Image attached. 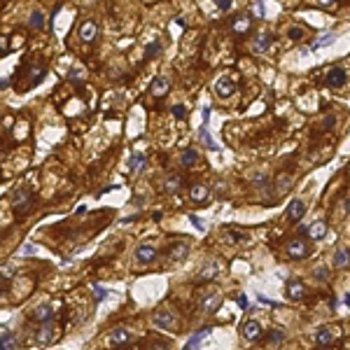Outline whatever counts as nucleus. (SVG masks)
<instances>
[{
  "instance_id": "39448f33",
  "label": "nucleus",
  "mask_w": 350,
  "mask_h": 350,
  "mask_svg": "<svg viewBox=\"0 0 350 350\" xmlns=\"http://www.w3.org/2000/svg\"><path fill=\"white\" fill-rule=\"evenodd\" d=\"M52 318H54V308H52L49 304H42V306H37V308L31 311V320H35L37 324L52 322Z\"/></svg>"
},
{
  "instance_id": "4468645a",
  "label": "nucleus",
  "mask_w": 350,
  "mask_h": 350,
  "mask_svg": "<svg viewBox=\"0 0 350 350\" xmlns=\"http://www.w3.org/2000/svg\"><path fill=\"white\" fill-rule=\"evenodd\" d=\"M304 215H306V203L304 201H301V198L289 201V206H287V220L289 222H299Z\"/></svg>"
},
{
  "instance_id": "a19ab883",
  "label": "nucleus",
  "mask_w": 350,
  "mask_h": 350,
  "mask_svg": "<svg viewBox=\"0 0 350 350\" xmlns=\"http://www.w3.org/2000/svg\"><path fill=\"white\" fill-rule=\"evenodd\" d=\"M215 5L220 7V12H229L231 9V0H215Z\"/></svg>"
},
{
  "instance_id": "7c9ffc66",
  "label": "nucleus",
  "mask_w": 350,
  "mask_h": 350,
  "mask_svg": "<svg viewBox=\"0 0 350 350\" xmlns=\"http://www.w3.org/2000/svg\"><path fill=\"white\" fill-rule=\"evenodd\" d=\"M196 161H198V152H196V150H187V152L182 154V166H187V168H189V166H194Z\"/></svg>"
},
{
  "instance_id": "9d476101",
  "label": "nucleus",
  "mask_w": 350,
  "mask_h": 350,
  "mask_svg": "<svg viewBox=\"0 0 350 350\" xmlns=\"http://www.w3.org/2000/svg\"><path fill=\"white\" fill-rule=\"evenodd\" d=\"M189 198H191L194 203H208L210 189H208L206 185H201V182H194V185L189 187Z\"/></svg>"
},
{
  "instance_id": "b1692460",
  "label": "nucleus",
  "mask_w": 350,
  "mask_h": 350,
  "mask_svg": "<svg viewBox=\"0 0 350 350\" xmlns=\"http://www.w3.org/2000/svg\"><path fill=\"white\" fill-rule=\"evenodd\" d=\"M220 269H222V266H220L217 261H210L206 269L201 271V276H198V278H201V280H213V278L217 276V273H220Z\"/></svg>"
},
{
  "instance_id": "f3484780",
  "label": "nucleus",
  "mask_w": 350,
  "mask_h": 350,
  "mask_svg": "<svg viewBox=\"0 0 350 350\" xmlns=\"http://www.w3.org/2000/svg\"><path fill=\"white\" fill-rule=\"evenodd\" d=\"M324 236H327V222H324V220H315L313 224L308 226V238L322 241Z\"/></svg>"
},
{
  "instance_id": "a878e982",
  "label": "nucleus",
  "mask_w": 350,
  "mask_h": 350,
  "mask_svg": "<svg viewBox=\"0 0 350 350\" xmlns=\"http://www.w3.org/2000/svg\"><path fill=\"white\" fill-rule=\"evenodd\" d=\"M348 264H350V252L348 250L334 252V266H336V269H343V266H348Z\"/></svg>"
},
{
  "instance_id": "ddd939ff",
  "label": "nucleus",
  "mask_w": 350,
  "mask_h": 350,
  "mask_svg": "<svg viewBox=\"0 0 350 350\" xmlns=\"http://www.w3.org/2000/svg\"><path fill=\"white\" fill-rule=\"evenodd\" d=\"M150 91H152V96L161 98V96H166V94L171 91V80H168V77H163V75L154 77V80H152V87H150Z\"/></svg>"
},
{
  "instance_id": "cd10ccee",
  "label": "nucleus",
  "mask_w": 350,
  "mask_h": 350,
  "mask_svg": "<svg viewBox=\"0 0 350 350\" xmlns=\"http://www.w3.org/2000/svg\"><path fill=\"white\" fill-rule=\"evenodd\" d=\"M7 348H17V336L12 332L0 334V350H7Z\"/></svg>"
},
{
  "instance_id": "49530a36",
  "label": "nucleus",
  "mask_w": 350,
  "mask_h": 350,
  "mask_svg": "<svg viewBox=\"0 0 350 350\" xmlns=\"http://www.w3.org/2000/svg\"><path fill=\"white\" fill-rule=\"evenodd\" d=\"M7 84H9L7 80H0V89H2V87H7Z\"/></svg>"
},
{
  "instance_id": "79ce46f5",
  "label": "nucleus",
  "mask_w": 350,
  "mask_h": 350,
  "mask_svg": "<svg viewBox=\"0 0 350 350\" xmlns=\"http://www.w3.org/2000/svg\"><path fill=\"white\" fill-rule=\"evenodd\" d=\"M334 124H336V117H332V115H329V117H327V119L322 122V131H329V128H332Z\"/></svg>"
},
{
  "instance_id": "2eb2a0df",
  "label": "nucleus",
  "mask_w": 350,
  "mask_h": 350,
  "mask_svg": "<svg viewBox=\"0 0 350 350\" xmlns=\"http://www.w3.org/2000/svg\"><path fill=\"white\" fill-rule=\"evenodd\" d=\"M77 33H80L82 42H94V40H96V35H98V26H96V21H91V19H89V21H84V24H82Z\"/></svg>"
},
{
  "instance_id": "0eeeda50",
  "label": "nucleus",
  "mask_w": 350,
  "mask_h": 350,
  "mask_svg": "<svg viewBox=\"0 0 350 350\" xmlns=\"http://www.w3.org/2000/svg\"><path fill=\"white\" fill-rule=\"evenodd\" d=\"M346 82H348V75H346L343 68H329V70H327V84H329L332 89H341Z\"/></svg>"
},
{
  "instance_id": "412c9836",
  "label": "nucleus",
  "mask_w": 350,
  "mask_h": 350,
  "mask_svg": "<svg viewBox=\"0 0 350 350\" xmlns=\"http://www.w3.org/2000/svg\"><path fill=\"white\" fill-rule=\"evenodd\" d=\"M315 343H318V346H332L334 332L329 329V327H320V329L315 332Z\"/></svg>"
},
{
  "instance_id": "de8ad7c7",
  "label": "nucleus",
  "mask_w": 350,
  "mask_h": 350,
  "mask_svg": "<svg viewBox=\"0 0 350 350\" xmlns=\"http://www.w3.org/2000/svg\"><path fill=\"white\" fill-rule=\"evenodd\" d=\"M343 301H346V306H350V292L346 294V299H343Z\"/></svg>"
},
{
  "instance_id": "09e8293b",
  "label": "nucleus",
  "mask_w": 350,
  "mask_h": 350,
  "mask_svg": "<svg viewBox=\"0 0 350 350\" xmlns=\"http://www.w3.org/2000/svg\"><path fill=\"white\" fill-rule=\"evenodd\" d=\"M320 2H322V5H332L334 0H320Z\"/></svg>"
},
{
  "instance_id": "423d86ee",
  "label": "nucleus",
  "mask_w": 350,
  "mask_h": 350,
  "mask_svg": "<svg viewBox=\"0 0 350 350\" xmlns=\"http://www.w3.org/2000/svg\"><path fill=\"white\" fill-rule=\"evenodd\" d=\"M285 294H287V299H289V301H301V299L306 296V287H304V283H301V280H296V278L287 280V287H285Z\"/></svg>"
},
{
  "instance_id": "473e14b6",
  "label": "nucleus",
  "mask_w": 350,
  "mask_h": 350,
  "mask_svg": "<svg viewBox=\"0 0 350 350\" xmlns=\"http://www.w3.org/2000/svg\"><path fill=\"white\" fill-rule=\"evenodd\" d=\"M266 341L269 343H283L285 341V332H283V329H271L269 336H266Z\"/></svg>"
},
{
  "instance_id": "c03bdc74",
  "label": "nucleus",
  "mask_w": 350,
  "mask_h": 350,
  "mask_svg": "<svg viewBox=\"0 0 350 350\" xmlns=\"http://www.w3.org/2000/svg\"><path fill=\"white\" fill-rule=\"evenodd\" d=\"M68 80L70 82H82V75L77 70H70V75H68Z\"/></svg>"
},
{
  "instance_id": "a18cd8bd",
  "label": "nucleus",
  "mask_w": 350,
  "mask_h": 350,
  "mask_svg": "<svg viewBox=\"0 0 350 350\" xmlns=\"http://www.w3.org/2000/svg\"><path fill=\"white\" fill-rule=\"evenodd\" d=\"M24 252H35V245H24Z\"/></svg>"
},
{
  "instance_id": "f704fd0d",
  "label": "nucleus",
  "mask_w": 350,
  "mask_h": 350,
  "mask_svg": "<svg viewBox=\"0 0 350 350\" xmlns=\"http://www.w3.org/2000/svg\"><path fill=\"white\" fill-rule=\"evenodd\" d=\"M334 40H336V33H327V35H322L320 40H315V49H318V47H324V45H332Z\"/></svg>"
},
{
  "instance_id": "bb28decb",
  "label": "nucleus",
  "mask_w": 350,
  "mask_h": 350,
  "mask_svg": "<svg viewBox=\"0 0 350 350\" xmlns=\"http://www.w3.org/2000/svg\"><path fill=\"white\" fill-rule=\"evenodd\" d=\"M210 332H213V327H203V329H198V332L187 341V348H194V346H198V343L203 341V339H206Z\"/></svg>"
},
{
  "instance_id": "c756f323",
  "label": "nucleus",
  "mask_w": 350,
  "mask_h": 350,
  "mask_svg": "<svg viewBox=\"0 0 350 350\" xmlns=\"http://www.w3.org/2000/svg\"><path fill=\"white\" fill-rule=\"evenodd\" d=\"M159 54H161V42H159V40H154L152 45H147V49H145V61L157 59Z\"/></svg>"
},
{
  "instance_id": "e433bc0d",
  "label": "nucleus",
  "mask_w": 350,
  "mask_h": 350,
  "mask_svg": "<svg viewBox=\"0 0 350 350\" xmlns=\"http://www.w3.org/2000/svg\"><path fill=\"white\" fill-rule=\"evenodd\" d=\"M327 273H329V271L324 269V266H320V269H315V271H313L315 280H327V278H329V276H327Z\"/></svg>"
},
{
  "instance_id": "6e6552de",
  "label": "nucleus",
  "mask_w": 350,
  "mask_h": 350,
  "mask_svg": "<svg viewBox=\"0 0 350 350\" xmlns=\"http://www.w3.org/2000/svg\"><path fill=\"white\" fill-rule=\"evenodd\" d=\"M271 40H273V37H271V33L269 31H261V33H257V35L252 37V52H255V54H261V52H266V49H269L271 47Z\"/></svg>"
},
{
  "instance_id": "7ed1b4c3",
  "label": "nucleus",
  "mask_w": 350,
  "mask_h": 350,
  "mask_svg": "<svg viewBox=\"0 0 350 350\" xmlns=\"http://www.w3.org/2000/svg\"><path fill=\"white\" fill-rule=\"evenodd\" d=\"M152 322H154V327H159V329H173L175 315H173L171 311H166V308H159V311H154Z\"/></svg>"
},
{
  "instance_id": "2f4dec72",
  "label": "nucleus",
  "mask_w": 350,
  "mask_h": 350,
  "mask_svg": "<svg viewBox=\"0 0 350 350\" xmlns=\"http://www.w3.org/2000/svg\"><path fill=\"white\" fill-rule=\"evenodd\" d=\"M224 236H229V241H231V243H243L245 238H248V233L233 231V229H224Z\"/></svg>"
},
{
  "instance_id": "4be33fe9",
  "label": "nucleus",
  "mask_w": 350,
  "mask_h": 350,
  "mask_svg": "<svg viewBox=\"0 0 350 350\" xmlns=\"http://www.w3.org/2000/svg\"><path fill=\"white\" fill-rule=\"evenodd\" d=\"M182 182H185L182 175H171V178L166 180V185H163V191H166V194H175V191L182 187Z\"/></svg>"
},
{
  "instance_id": "f257e3e1",
  "label": "nucleus",
  "mask_w": 350,
  "mask_h": 350,
  "mask_svg": "<svg viewBox=\"0 0 350 350\" xmlns=\"http://www.w3.org/2000/svg\"><path fill=\"white\" fill-rule=\"evenodd\" d=\"M285 250H287L289 259H306V257H308V252H311L308 250V243H306L304 238H299V236L287 243V248H285Z\"/></svg>"
},
{
  "instance_id": "4c0bfd02",
  "label": "nucleus",
  "mask_w": 350,
  "mask_h": 350,
  "mask_svg": "<svg viewBox=\"0 0 350 350\" xmlns=\"http://www.w3.org/2000/svg\"><path fill=\"white\" fill-rule=\"evenodd\" d=\"M189 222H191V224L196 226L198 231H206V224L201 222V217H196V215H189Z\"/></svg>"
},
{
  "instance_id": "f03ea898",
  "label": "nucleus",
  "mask_w": 350,
  "mask_h": 350,
  "mask_svg": "<svg viewBox=\"0 0 350 350\" xmlns=\"http://www.w3.org/2000/svg\"><path fill=\"white\" fill-rule=\"evenodd\" d=\"M31 206H33V194H31V191H24V189H19L17 194H14V203H12L14 215H24Z\"/></svg>"
},
{
  "instance_id": "1a4fd4ad",
  "label": "nucleus",
  "mask_w": 350,
  "mask_h": 350,
  "mask_svg": "<svg viewBox=\"0 0 350 350\" xmlns=\"http://www.w3.org/2000/svg\"><path fill=\"white\" fill-rule=\"evenodd\" d=\"M157 259V248L154 245H138V250H135V261L138 264H152Z\"/></svg>"
},
{
  "instance_id": "dca6fc26",
  "label": "nucleus",
  "mask_w": 350,
  "mask_h": 350,
  "mask_svg": "<svg viewBox=\"0 0 350 350\" xmlns=\"http://www.w3.org/2000/svg\"><path fill=\"white\" fill-rule=\"evenodd\" d=\"M250 26H252V19H250V14H238V17L231 21V31L233 33H248L250 31Z\"/></svg>"
},
{
  "instance_id": "5701e85b",
  "label": "nucleus",
  "mask_w": 350,
  "mask_h": 350,
  "mask_svg": "<svg viewBox=\"0 0 350 350\" xmlns=\"http://www.w3.org/2000/svg\"><path fill=\"white\" fill-rule=\"evenodd\" d=\"M289 187H292V175H289V173H283V175H278L276 191H278V194H285V191H289Z\"/></svg>"
},
{
  "instance_id": "58836bf2",
  "label": "nucleus",
  "mask_w": 350,
  "mask_h": 350,
  "mask_svg": "<svg viewBox=\"0 0 350 350\" xmlns=\"http://www.w3.org/2000/svg\"><path fill=\"white\" fill-rule=\"evenodd\" d=\"M255 14L257 17H266V7H264V0H257V5H255Z\"/></svg>"
},
{
  "instance_id": "20e7f679",
  "label": "nucleus",
  "mask_w": 350,
  "mask_h": 350,
  "mask_svg": "<svg viewBox=\"0 0 350 350\" xmlns=\"http://www.w3.org/2000/svg\"><path fill=\"white\" fill-rule=\"evenodd\" d=\"M187 252H189V245L185 241H175L171 243L168 248H166V257L171 261H182L185 257H187Z\"/></svg>"
},
{
  "instance_id": "72a5a7b5",
  "label": "nucleus",
  "mask_w": 350,
  "mask_h": 350,
  "mask_svg": "<svg viewBox=\"0 0 350 350\" xmlns=\"http://www.w3.org/2000/svg\"><path fill=\"white\" fill-rule=\"evenodd\" d=\"M287 35H289V40H304L306 37V31L301 26H292L287 31Z\"/></svg>"
},
{
  "instance_id": "393cba45",
  "label": "nucleus",
  "mask_w": 350,
  "mask_h": 350,
  "mask_svg": "<svg viewBox=\"0 0 350 350\" xmlns=\"http://www.w3.org/2000/svg\"><path fill=\"white\" fill-rule=\"evenodd\" d=\"M206 126H208V124H203L201 128H198V135H201V140L206 143V147H208V150H213V152H217V150H220V145H217L215 140L210 138V133H208V128H206Z\"/></svg>"
},
{
  "instance_id": "a211bd4d",
  "label": "nucleus",
  "mask_w": 350,
  "mask_h": 350,
  "mask_svg": "<svg viewBox=\"0 0 350 350\" xmlns=\"http://www.w3.org/2000/svg\"><path fill=\"white\" fill-rule=\"evenodd\" d=\"M131 341V332L126 329V327H117L110 332V343L112 346H124V343Z\"/></svg>"
},
{
  "instance_id": "9b49d317",
  "label": "nucleus",
  "mask_w": 350,
  "mask_h": 350,
  "mask_svg": "<svg viewBox=\"0 0 350 350\" xmlns=\"http://www.w3.org/2000/svg\"><path fill=\"white\" fill-rule=\"evenodd\" d=\"M215 94H217V98H231L233 94H236V84H233V80H229V77L217 80Z\"/></svg>"
},
{
  "instance_id": "8fccbe9b",
  "label": "nucleus",
  "mask_w": 350,
  "mask_h": 350,
  "mask_svg": "<svg viewBox=\"0 0 350 350\" xmlns=\"http://www.w3.org/2000/svg\"><path fill=\"white\" fill-rule=\"evenodd\" d=\"M346 210H348V213H350V198H348V203H346Z\"/></svg>"
},
{
  "instance_id": "c85d7f7f",
  "label": "nucleus",
  "mask_w": 350,
  "mask_h": 350,
  "mask_svg": "<svg viewBox=\"0 0 350 350\" xmlns=\"http://www.w3.org/2000/svg\"><path fill=\"white\" fill-rule=\"evenodd\" d=\"M28 26H31V28H37V31H40V28L45 26V14H42L40 9H35V12H31V19H28Z\"/></svg>"
},
{
  "instance_id": "37998d69",
  "label": "nucleus",
  "mask_w": 350,
  "mask_h": 350,
  "mask_svg": "<svg viewBox=\"0 0 350 350\" xmlns=\"http://www.w3.org/2000/svg\"><path fill=\"white\" fill-rule=\"evenodd\" d=\"M236 301H238V306H241V308H248V296H245V294H236Z\"/></svg>"
},
{
  "instance_id": "6ab92c4d",
  "label": "nucleus",
  "mask_w": 350,
  "mask_h": 350,
  "mask_svg": "<svg viewBox=\"0 0 350 350\" xmlns=\"http://www.w3.org/2000/svg\"><path fill=\"white\" fill-rule=\"evenodd\" d=\"M33 339H35V343H49L52 339H54V327H52V322H45V327H40L35 334H33Z\"/></svg>"
},
{
  "instance_id": "f8f14e48",
  "label": "nucleus",
  "mask_w": 350,
  "mask_h": 350,
  "mask_svg": "<svg viewBox=\"0 0 350 350\" xmlns=\"http://www.w3.org/2000/svg\"><path fill=\"white\" fill-rule=\"evenodd\" d=\"M241 334L245 341H257L261 336V324L257 322V320H248V322L241 327Z\"/></svg>"
},
{
  "instance_id": "aec40b11",
  "label": "nucleus",
  "mask_w": 350,
  "mask_h": 350,
  "mask_svg": "<svg viewBox=\"0 0 350 350\" xmlns=\"http://www.w3.org/2000/svg\"><path fill=\"white\" fill-rule=\"evenodd\" d=\"M145 163H147V157H145V154H140V152L131 154V159H128V171H131V175L143 171Z\"/></svg>"
},
{
  "instance_id": "ea45409f",
  "label": "nucleus",
  "mask_w": 350,
  "mask_h": 350,
  "mask_svg": "<svg viewBox=\"0 0 350 350\" xmlns=\"http://www.w3.org/2000/svg\"><path fill=\"white\" fill-rule=\"evenodd\" d=\"M173 117H175V119H182V117H185V112H187V110H185V105H173Z\"/></svg>"
},
{
  "instance_id": "c9c22d12",
  "label": "nucleus",
  "mask_w": 350,
  "mask_h": 350,
  "mask_svg": "<svg viewBox=\"0 0 350 350\" xmlns=\"http://www.w3.org/2000/svg\"><path fill=\"white\" fill-rule=\"evenodd\" d=\"M94 294H96V301H103V299H105L110 292L105 287H100V285H94Z\"/></svg>"
}]
</instances>
